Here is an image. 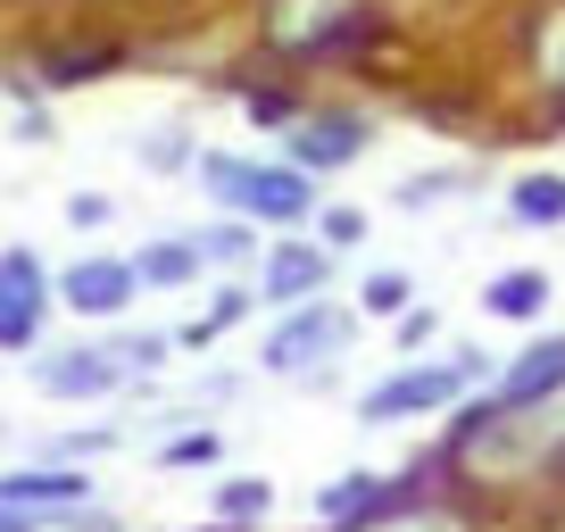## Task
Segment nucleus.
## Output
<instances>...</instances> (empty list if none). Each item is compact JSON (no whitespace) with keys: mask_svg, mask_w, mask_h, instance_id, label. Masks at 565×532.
Wrapping results in <instances>:
<instances>
[{"mask_svg":"<svg viewBox=\"0 0 565 532\" xmlns=\"http://www.w3.org/2000/svg\"><path fill=\"white\" fill-rule=\"evenodd\" d=\"M449 458L482 482H515V475L557 466L565 458V383L541 391V400H482V408H466L458 433H449Z\"/></svg>","mask_w":565,"mask_h":532,"instance_id":"f257e3e1","label":"nucleus"},{"mask_svg":"<svg viewBox=\"0 0 565 532\" xmlns=\"http://www.w3.org/2000/svg\"><path fill=\"white\" fill-rule=\"evenodd\" d=\"M200 175H209V192L225 200L233 216H249V225L291 233L308 209H317V183H308L300 167H275V159H209Z\"/></svg>","mask_w":565,"mask_h":532,"instance_id":"f03ea898","label":"nucleus"},{"mask_svg":"<svg viewBox=\"0 0 565 532\" xmlns=\"http://www.w3.org/2000/svg\"><path fill=\"white\" fill-rule=\"evenodd\" d=\"M482 374V350H458V358H424V366H399L358 400V425H407V416H433L449 400H466V383Z\"/></svg>","mask_w":565,"mask_h":532,"instance_id":"7ed1b4c3","label":"nucleus"},{"mask_svg":"<svg viewBox=\"0 0 565 532\" xmlns=\"http://www.w3.org/2000/svg\"><path fill=\"white\" fill-rule=\"evenodd\" d=\"M350 341H358L350 308L341 300H308V308H282V324L258 341V366L266 374H317V366H333Z\"/></svg>","mask_w":565,"mask_h":532,"instance_id":"20e7f679","label":"nucleus"},{"mask_svg":"<svg viewBox=\"0 0 565 532\" xmlns=\"http://www.w3.org/2000/svg\"><path fill=\"white\" fill-rule=\"evenodd\" d=\"M42 308H51V275L34 249H0V350L25 358L42 341Z\"/></svg>","mask_w":565,"mask_h":532,"instance_id":"39448f33","label":"nucleus"},{"mask_svg":"<svg viewBox=\"0 0 565 532\" xmlns=\"http://www.w3.org/2000/svg\"><path fill=\"white\" fill-rule=\"evenodd\" d=\"M141 291V266L134 258H75L67 275H58V300L75 308V317H125Z\"/></svg>","mask_w":565,"mask_h":532,"instance_id":"423d86ee","label":"nucleus"},{"mask_svg":"<svg viewBox=\"0 0 565 532\" xmlns=\"http://www.w3.org/2000/svg\"><path fill=\"white\" fill-rule=\"evenodd\" d=\"M324 275H333L324 242H275V249H266V266H258V300L308 308V300H324Z\"/></svg>","mask_w":565,"mask_h":532,"instance_id":"0eeeda50","label":"nucleus"},{"mask_svg":"<svg viewBox=\"0 0 565 532\" xmlns=\"http://www.w3.org/2000/svg\"><path fill=\"white\" fill-rule=\"evenodd\" d=\"M84 499H92V482L75 466H18V475H0V508H25V515L51 508V524L67 508H84Z\"/></svg>","mask_w":565,"mask_h":532,"instance_id":"6e6552de","label":"nucleus"},{"mask_svg":"<svg viewBox=\"0 0 565 532\" xmlns=\"http://www.w3.org/2000/svg\"><path fill=\"white\" fill-rule=\"evenodd\" d=\"M350 159H366V125L358 117H300L291 125V167L300 175H333V167H350Z\"/></svg>","mask_w":565,"mask_h":532,"instance_id":"1a4fd4ad","label":"nucleus"},{"mask_svg":"<svg viewBox=\"0 0 565 532\" xmlns=\"http://www.w3.org/2000/svg\"><path fill=\"white\" fill-rule=\"evenodd\" d=\"M350 18H358V0H275V9H266V34H275V51H317V42L341 34Z\"/></svg>","mask_w":565,"mask_h":532,"instance_id":"9d476101","label":"nucleus"},{"mask_svg":"<svg viewBox=\"0 0 565 532\" xmlns=\"http://www.w3.org/2000/svg\"><path fill=\"white\" fill-rule=\"evenodd\" d=\"M141 291H183V284H200L209 275V249H200V233L183 242V233H167V242H150L141 249Z\"/></svg>","mask_w":565,"mask_h":532,"instance_id":"9b49d317","label":"nucleus"},{"mask_svg":"<svg viewBox=\"0 0 565 532\" xmlns=\"http://www.w3.org/2000/svg\"><path fill=\"white\" fill-rule=\"evenodd\" d=\"M117 350H67V358H42V391H58V400H92V391L117 383Z\"/></svg>","mask_w":565,"mask_h":532,"instance_id":"f8f14e48","label":"nucleus"},{"mask_svg":"<svg viewBox=\"0 0 565 532\" xmlns=\"http://www.w3.org/2000/svg\"><path fill=\"white\" fill-rule=\"evenodd\" d=\"M341 532H475L458 508H441V499H391V508H374V515H358V524H341Z\"/></svg>","mask_w":565,"mask_h":532,"instance_id":"ddd939ff","label":"nucleus"},{"mask_svg":"<svg viewBox=\"0 0 565 532\" xmlns=\"http://www.w3.org/2000/svg\"><path fill=\"white\" fill-rule=\"evenodd\" d=\"M482 308H491V317H508V324L541 317V308H548V275H541V266H515V275H491Z\"/></svg>","mask_w":565,"mask_h":532,"instance_id":"4468645a","label":"nucleus"},{"mask_svg":"<svg viewBox=\"0 0 565 532\" xmlns=\"http://www.w3.org/2000/svg\"><path fill=\"white\" fill-rule=\"evenodd\" d=\"M508 216L515 225H565V175H524L508 192Z\"/></svg>","mask_w":565,"mask_h":532,"instance_id":"2eb2a0df","label":"nucleus"},{"mask_svg":"<svg viewBox=\"0 0 565 532\" xmlns=\"http://www.w3.org/2000/svg\"><path fill=\"white\" fill-rule=\"evenodd\" d=\"M366 499H383V482H374V475H341V482H324V491H317V515L358 524V508H366Z\"/></svg>","mask_w":565,"mask_h":532,"instance_id":"dca6fc26","label":"nucleus"},{"mask_svg":"<svg viewBox=\"0 0 565 532\" xmlns=\"http://www.w3.org/2000/svg\"><path fill=\"white\" fill-rule=\"evenodd\" d=\"M532 58H541V75L565 92V9H548V18L532 25Z\"/></svg>","mask_w":565,"mask_h":532,"instance_id":"f3484780","label":"nucleus"},{"mask_svg":"<svg viewBox=\"0 0 565 532\" xmlns=\"http://www.w3.org/2000/svg\"><path fill=\"white\" fill-rule=\"evenodd\" d=\"M275 508V491H266V482H225V491H216V515H225V524H249V515H266Z\"/></svg>","mask_w":565,"mask_h":532,"instance_id":"a211bd4d","label":"nucleus"},{"mask_svg":"<svg viewBox=\"0 0 565 532\" xmlns=\"http://www.w3.org/2000/svg\"><path fill=\"white\" fill-rule=\"evenodd\" d=\"M366 308L374 317H407V275H366Z\"/></svg>","mask_w":565,"mask_h":532,"instance_id":"6ab92c4d","label":"nucleus"},{"mask_svg":"<svg viewBox=\"0 0 565 532\" xmlns=\"http://www.w3.org/2000/svg\"><path fill=\"white\" fill-rule=\"evenodd\" d=\"M209 458H216V433H192V441H167L159 466H209Z\"/></svg>","mask_w":565,"mask_h":532,"instance_id":"aec40b11","label":"nucleus"},{"mask_svg":"<svg viewBox=\"0 0 565 532\" xmlns=\"http://www.w3.org/2000/svg\"><path fill=\"white\" fill-rule=\"evenodd\" d=\"M433 333H441V324H433V308H407V317H399V350H424Z\"/></svg>","mask_w":565,"mask_h":532,"instance_id":"412c9836","label":"nucleus"},{"mask_svg":"<svg viewBox=\"0 0 565 532\" xmlns=\"http://www.w3.org/2000/svg\"><path fill=\"white\" fill-rule=\"evenodd\" d=\"M75 225H108V216H117V200H108V192H75Z\"/></svg>","mask_w":565,"mask_h":532,"instance_id":"4be33fe9","label":"nucleus"},{"mask_svg":"<svg viewBox=\"0 0 565 532\" xmlns=\"http://www.w3.org/2000/svg\"><path fill=\"white\" fill-rule=\"evenodd\" d=\"M358 233H366V216H358V209H333V216H324V242H333V249H350Z\"/></svg>","mask_w":565,"mask_h":532,"instance_id":"5701e85b","label":"nucleus"},{"mask_svg":"<svg viewBox=\"0 0 565 532\" xmlns=\"http://www.w3.org/2000/svg\"><path fill=\"white\" fill-rule=\"evenodd\" d=\"M200 249H209V258H242L249 242H242V233H200Z\"/></svg>","mask_w":565,"mask_h":532,"instance_id":"b1692460","label":"nucleus"},{"mask_svg":"<svg viewBox=\"0 0 565 532\" xmlns=\"http://www.w3.org/2000/svg\"><path fill=\"white\" fill-rule=\"evenodd\" d=\"M0 532H51L42 515H25V508H0Z\"/></svg>","mask_w":565,"mask_h":532,"instance_id":"393cba45","label":"nucleus"}]
</instances>
